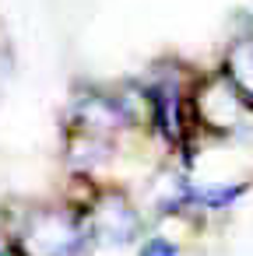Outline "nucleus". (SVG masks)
<instances>
[{
  "label": "nucleus",
  "instance_id": "1",
  "mask_svg": "<svg viewBox=\"0 0 253 256\" xmlns=\"http://www.w3.org/2000/svg\"><path fill=\"white\" fill-rule=\"evenodd\" d=\"M92 246L88 214L74 204H29L8 221L11 256H88Z\"/></svg>",
  "mask_w": 253,
  "mask_h": 256
},
{
  "label": "nucleus",
  "instance_id": "2",
  "mask_svg": "<svg viewBox=\"0 0 253 256\" xmlns=\"http://www.w3.org/2000/svg\"><path fill=\"white\" fill-rule=\"evenodd\" d=\"M85 214H88L95 242L127 246V242H137L141 232H144L141 210L134 207V200L123 190H99L95 200L85 207Z\"/></svg>",
  "mask_w": 253,
  "mask_h": 256
},
{
  "label": "nucleus",
  "instance_id": "3",
  "mask_svg": "<svg viewBox=\"0 0 253 256\" xmlns=\"http://www.w3.org/2000/svg\"><path fill=\"white\" fill-rule=\"evenodd\" d=\"M190 109H193L197 123H204L207 130L228 134V130H235V126L242 123V116H246L249 106H246L242 95L232 88V81H228L225 74H218V78H207V81L193 92Z\"/></svg>",
  "mask_w": 253,
  "mask_h": 256
},
{
  "label": "nucleus",
  "instance_id": "4",
  "mask_svg": "<svg viewBox=\"0 0 253 256\" xmlns=\"http://www.w3.org/2000/svg\"><path fill=\"white\" fill-rule=\"evenodd\" d=\"M67 126L74 130H88V134H102V137H116L120 130L130 126L120 98L113 92H95V88H85L71 98V109H67Z\"/></svg>",
  "mask_w": 253,
  "mask_h": 256
},
{
  "label": "nucleus",
  "instance_id": "5",
  "mask_svg": "<svg viewBox=\"0 0 253 256\" xmlns=\"http://www.w3.org/2000/svg\"><path fill=\"white\" fill-rule=\"evenodd\" d=\"M113 154H116L113 137H102V134H88V130L67 126V137H64V162H67V168H71L74 176L95 172V168L106 165Z\"/></svg>",
  "mask_w": 253,
  "mask_h": 256
},
{
  "label": "nucleus",
  "instance_id": "6",
  "mask_svg": "<svg viewBox=\"0 0 253 256\" xmlns=\"http://www.w3.org/2000/svg\"><path fill=\"white\" fill-rule=\"evenodd\" d=\"M221 74L232 81V88L242 95V102L253 106V36H242L228 46Z\"/></svg>",
  "mask_w": 253,
  "mask_h": 256
},
{
  "label": "nucleus",
  "instance_id": "7",
  "mask_svg": "<svg viewBox=\"0 0 253 256\" xmlns=\"http://www.w3.org/2000/svg\"><path fill=\"white\" fill-rule=\"evenodd\" d=\"M246 193V186H200V190H186V204H200V207H228Z\"/></svg>",
  "mask_w": 253,
  "mask_h": 256
},
{
  "label": "nucleus",
  "instance_id": "8",
  "mask_svg": "<svg viewBox=\"0 0 253 256\" xmlns=\"http://www.w3.org/2000/svg\"><path fill=\"white\" fill-rule=\"evenodd\" d=\"M141 256H176V246L169 238H148L141 246Z\"/></svg>",
  "mask_w": 253,
  "mask_h": 256
},
{
  "label": "nucleus",
  "instance_id": "9",
  "mask_svg": "<svg viewBox=\"0 0 253 256\" xmlns=\"http://www.w3.org/2000/svg\"><path fill=\"white\" fill-rule=\"evenodd\" d=\"M8 70H11V60H8V53L0 50V84L8 81Z\"/></svg>",
  "mask_w": 253,
  "mask_h": 256
}]
</instances>
